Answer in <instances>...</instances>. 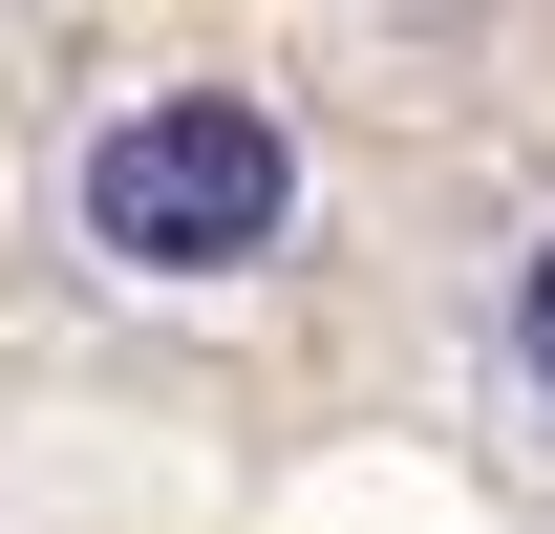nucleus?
<instances>
[{"mask_svg": "<svg viewBox=\"0 0 555 534\" xmlns=\"http://www.w3.org/2000/svg\"><path fill=\"white\" fill-rule=\"evenodd\" d=\"M65 236L86 278H257L299 236V129L257 86H107L65 150Z\"/></svg>", "mask_w": 555, "mask_h": 534, "instance_id": "f257e3e1", "label": "nucleus"}, {"mask_svg": "<svg viewBox=\"0 0 555 534\" xmlns=\"http://www.w3.org/2000/svg\"><path fill=\"white\" fill-rule=\"evenodd\" d=\"M491 385H513V406L555 428V236L513 257V300H491Z\"/></svg>", "mask_w": 555, "mask_h": 534, "instance_id": "f03ea898", "label": "nucleus"}]
</instances>
